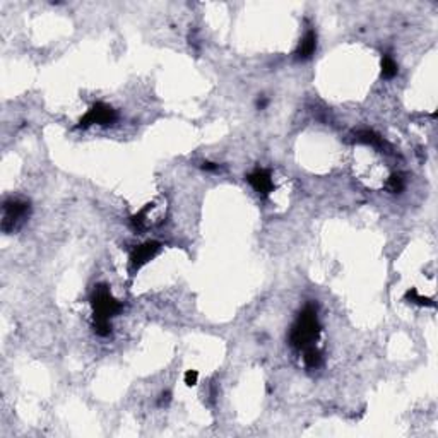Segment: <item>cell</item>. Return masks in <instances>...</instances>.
Returning <instances> with one entry per match:
<instances>
[{"label":"cell","mask_w":438,"mask_h":438,"mask_svg":"<svg viewBox=\"0 0 438 438\" xmlns=\"http://www.w3.org/2000/svg\"><path fill=\"white\" fill-rule=\"evenodd\" d=\"M318 334H320V324L317 317V310H315L313 305H308L298 315L296 322L293 324L291 332H289V343L298 349H307L310 346H315Z\"/></svg>","instance_id":"1"},{"label":"cell","mask_w":438,"mask_h":438,"mask_svg":"<svg viewBox=\"0 0 438 438\" xmlns=\"http://www.w3.org/2000/svg\"><path fill=\"white\" fill-rule=\"evenodd\" d=\"M91 305L94 308V322H110L115 315H118L124 308V303L113 298L108 286L98 284L91 294Z\"/></svg>","instance_id":"2"},{"label":"cell","mask_w":438,"mask_h":438,"mask_svg":"<svg viewBox=\"0 0 438 438\" xmlns=\"http://www.w3.org/2000/svg\"><path fill=\"white\" fill-rule=\"evenodd\" d=\"M116 120V111L111 108V106L105 105V103H96L93 108L88 110L83 118L79 122V127L81 129H86V127H91V125H111L115 124Z\"/></svg>","instance_id":"3"},{"label":"cell","mask_w":438,"mask_h":438,"mask_svg":"<svg viewBox=\"0 0 438 438\" xmlns=\"http://www.w3.org/2000/svg\"><path fill=\"white\" fill-rule=\"evenodd\" d=\"M29 212V204L24 201H7L4 204V221H2V230L11 231L19 221H23Z\"/></svg>","instance_id":"4"},{"label":"cell","mask_w":438,"mask_h":438,"mask_svg":"<svg viewBox=\"0 0 438 438\" xmlns=\"http://www.w3.org/2000/svg\"><path fill=\"white\" fill-rule=\"evenodd\" d=\"M160 250H161V245L157 242H146V243H142V245L135 247L130 253L132 269H134V271H139L142 266H146L147 262L152 261Z\"/></svg>","instance_id":"5"},{"label":"cell","mask_w":438,"mask_h":438,"mask_svg":"<svg viewBox=\"0 0 438 438\" xmlns=\"http://www.w3.org/2000/svg\"><path fill=\"white\" fill-rule=\"evenodd\" d=\"M247 182L250 183L253 190H255L262 198L267 197L269 193L274 190L271 173H269L267 170H264V168H257V170H253L252 173H248Z\"/></svg>","instance_id":"6"},{"label":"cell","mask_w":438,"mask_h":438,"mask_svg":"<svg viewBox=\"0 0 438 438\" xmlns=\"http://www.w3.org/2000/svg\"><path fill=\"white\" fill-rule=\"evenodd\" d=\"M315 50H317V33H315V29H308L302 38V42L298 43L294 57H296V60H308L313 57Z\"/></svg>","instance_id":"7"},{"label":"cell","mask_w":438,"mask_h":438,"mask_svg":"<svg viewBox=\"0 0 438 438\" xmlns=\"http://www.w3.org/2000/svg\"><path fill=\"white\" fill-rule=\"evenodd\" d=\"M305 351V365H307V368H318L320 363H322V354H320V351L315 348V346H310V348L303 349Z\"/></svg>","instance_id":"8"},{"label":"cell","mask_w":438,"mask_h":438,"mask_svg":"<svg viewBox=\"0 0 438 438\" xmlns=\"http://www.w3.org/2000/svg\"><path fill=\"white\" fill-rule=\"evenodd\" d=\"M356 139H358L360 142H365V144H368V146H373V147L385 146L384 139H382V137H379V135L375 134V132H371V130H361V132H358V134H356Z\"/></svg>","instance_id":"9"},{"label":"cell","mask_w":438,"mask_h":438,"mask_svg":"<svg viewBox=\"0 0 438 438\" xmlns=\"http://www.w3.org/2000/svg\"><path fill=\"white\" fill-rule=\"evenodd\" d=\"M404 298H406V302L420 305V307H435V302H433V300L426 298V296H421L414 288H411L409 291L404 294Z\"/></svg>","instance_id":"10"},{"label":"cell","mask_w":438,"mask_h":438,"mask_svg":"<svg viewBox=\"0 0 438 438\" xmlns=\"http://www.w3.org/2000/svg\"><path fill=\"white\" fill-rule=\"evenodd\" d=\"M395 75H397V64L394 62V58L389 57V55H384V57H382V77L394 79Z\"/></svg>","instance_id":"11"},{"label":"cell","mask_w":438,"mask_h":438,"mask_svg":"<svg viewBox=\"0 0 438 438\" xmlns=\"http://www.w3.org/2000/svg\"><path fill=\"white\" fill-rule=\"evenodd\" d=\"M387 190L390 193H401L404 190V180L399 175H392L387 182Z\"/></svg>","instance_id":"12"},{"label":"cell","mask_w":438,"mask_h":438,"mask_svg":"<svg viewBox=\"0 0 438 438\" xmlns=\"http://www.w3.org/2000/svg\"><path fill=\"white\" fill-rule=\"evenodd\" d=\"M183 379H185V384H187L188 387H192V385H195V384H197L198 373H197L195 370H188L187 373H185V376H183Z\"/></svg>","instance_id":"13"},{"label":"cell","mask_w":438,"mask_h":438,"mask_svg":"<svg viewBox=\"0 0 438 438\" xmlns=\"http://www.w3.org/2000/svg\"><path fill=\"white\" fill-rule=\"evenodd\" d=\"M170 401H171V394H170V392H163V394L160 395V399H157V404L163 407V406H168V404H170Z\"/></svg>","instance_id":"14"},{"label":"cell","mask_w":438,"mask_h":438,"mask_svg":"<svg viewBox=\"0 0 438 438\" xmlns=\"http://www.w3.org/2000/svg\"><path fill=\"white\" fill-rule=\"evenodd\" d=\"M202 168H204V170H217L219 166H217V165H214V163H204Z\"/></svg>","instance_id":"15"}]
</instances>
